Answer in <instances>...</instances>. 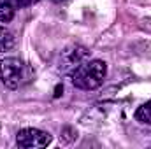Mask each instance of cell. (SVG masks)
Listing matches in <instances>:
<instances>
[{"mask_svg": "<svg viewBox=\"0 0 151 149\" xmlns=\"http://www.w3.org/2000/svg\"><path fill=\"white\" fill-rule=\"evenodd\" d=\"M106 75H107V65L102 60H86L72 74V84L79 90L91 91L102 86Z\"/></svg>", "mask_w": 151, "mask_h": 149, "instance_id": "obj_1", "label": "cell"}, {"mask_svg": "<svg viewBox=\"0 0 151 149\" xmlns=\"http://www.w3.org/2000/svg\"><path fill=\"white\" fill-rule=\"evenodd\" d=\"M30 75H32L30 69L19 58L9 56V58L0 60V79L9 90L21 88L25 82L30 81Z\"/></svg>", "mask_w": 151, "mask_h": 149, "instance_id": "obj_2", "label": "cell"}, {"mask_svg": "<svg viewBox=\"0 0 151 149\" xmlns=\"http://www.w3.org/2000/svg\"><path fill=\"white\" fill-rule=\"evenodd\" d=\"M88 49L84 46L72 44L69 47H65L58 58V72L62 74H74L76 70L88 60Z\"/></svg>", "mask_w": 151, "mask_h": 149, "instance_id": "obj_3", "label": "cell"}, {"mask_svg": "<svg viewBox=\"0 0 151 149\" xmlns=\"http://www.w3.org/2000/svg\"><path fill=\"white\" fill-rule=\"evenodd\" d=\"M16 144L23 149L46 148L47 144H51V135L39 128H23L16 135Z\"/></svg>", "mask_w": 151, "mask_h": 149, "instance_id": "obj_4", "label": "cell"}, {"mask_svg": "<svg viewBox=\"0 0 151 149\" xmlns=\"http://www.w3.org/2000/svg\"><path fill=\"white\" fill-rule=\"evenodd\" d=\"M135 119H137L139 123L151 125V100H148L146 104H142V105L135 111Z\"/></svg>", "mask_w": 151, "mask_h": 149, "instance_id": "obj_5", "label": "cell"}, {"mask_svg": "<svg viewBox=\"0 0 151 149\" xmlns=\"http://www.w3.org/2000/svg\"><path fill=\"white\" fill-rule=\"evenodd\" d=\"M12 46H14V35H12L7 28L0 27V53L9 51Z\"/></svg>", "mask_w": 151, "mask_h": 149, "instance_id": "obj_6", "label": "cell"}, {"mask_svg": "<svg viewBox=\"0 0 151 149\" xmlns=\"http://www.w3.org/2000/svg\"><path fill=\"white\" fill-rule=\"evenodd\" d=\"M14 5L7 0H2L0 2V21L2 23H9L12 18H14Z\"/></svg>", "mask_w": 151, "mask_h": 149, "instance_id": "obj_7", "label": "cell"}, {"mask_svg": "<svg viewBox=\"0 0 151 149\" xmlns=\"http://www.w3.org/2000/svg\"><path fill=\"white\" fill-rule=\"evenodd\" d=\"M7 2H11L14 5V9H21V7H27V5L34 4L35 0H7Z\"/></svg>", "mask_w": 151, "mask_h": 149, "instance_id": "obj_8", "label": "cell"}, {"mask_svg": "<svg viewBox=\"0 0 151 149\" xmlns=\"http://www.w3.org/2000/svg\"><path fill=\"white\" fill-rule=\"evenodd\" d=\"M58 2H63V0H58Z\"/></svg>", "mask_w": 151, "mask_h": 149, "instance_id": "obj_9", "label": "cell"}]
</instances>
